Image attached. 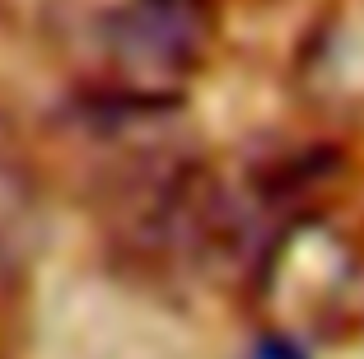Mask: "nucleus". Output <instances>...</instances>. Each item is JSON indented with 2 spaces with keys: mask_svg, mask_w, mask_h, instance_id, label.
I'll return each instance as SVG.
<instances>
[{
  "mask_svg": "<svg viewBox=\"0 0 364 359\" xmlns=\"http://www.w3.org/2000/svg\"><path fill=\"white\" fill-rule=\"evenodd\" d=\"M220 38V0H122L98 28L103 98L127 112H159L182 98Z\"/></svg>",
  "mask_w": 364,
  "mask_h": 359,
  "instance_id": "obj_1",
  "label": "nucleus"
},
{
  "mask_svg": "<svg viewBox=\"0 0 364 359\" xmlns=\"http://www.w3.org/2000/svg\"><path fill=\"white\" fill-rule=\"evenodd\" d=\"M294 294V317H309L318 331L341 327L346 308L364 294V266L327 229H289L267 247V294Z\"/></svg>",
  "mask_w": 364,
  "mask_h": 359,
  "instance_id": "obj_2",
  "label": "nucleus"
},
{
  "mask_svg": "<svg viewBox=\"0 0 364 359\" xmlns=\"http://www.w3.org/2000/svg\"><path fill=\"white\" fill-rule=\"evenodd\" d=\"M38 220H43V205H38L33 178L19 164L0 159V285H14L28 271L38 252Z\"/></svg>",
  "mask_w": 364,
  "mask_h": 359,
  "instance_id": "obj_3",
  "label": "nucleus"
}]
</instances>
